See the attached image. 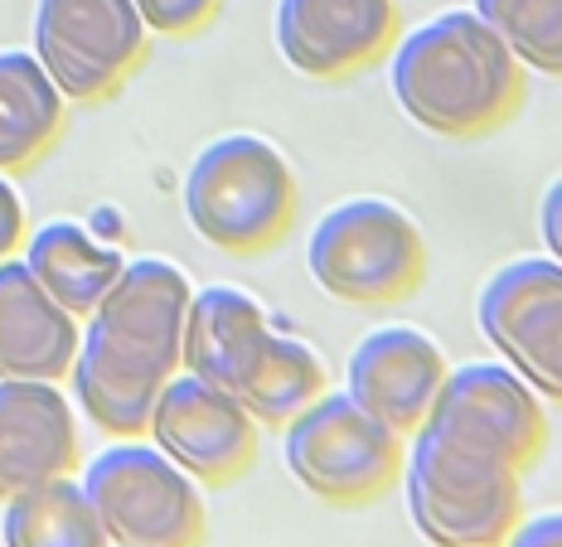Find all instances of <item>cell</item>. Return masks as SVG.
Returning <instances> with one entry per match:
<instances>
[{
  "label": "cell",
  "instance_id": "cell-1",
  "mask_svg": "<svg viewBox=\"0 0 562 547\" xmlns=\"http://www.w3.org/2000/svg\"><path fill=\"white\" fill-rule=\"evenodd\" d=\"M190 276L166 258H136L83 324L74 354V402L98 432L146 436L160 388L184 368Z\"/></svg>",
  "mask_w": 562,
  "mask_h": 547
},
{
  "label": "cell",
  "instance_id": "cell-2",
  "mask_svg": "<svg viewBox=\"0 0 562 547\" xmlns=\"http://www.w3.org/2000/svg\"><path fill=\"white\" fill-rule=\"evenodd\" d=\"M389 83L407 122L447 141H471L519 112L529 68L475 10H447L393 44Z\"/></svg>",
  "mask_w": 562,
  "mask_h": 547
},
{
  "label": "cell",
  "instance_id": "cell-3",
  "mask_svg": "<svg viewBox=\"0 0 562 547\" xmlns=\"http://www.w3.org/2000/svg\"><path fill=\"white\" fill-rule=\"evenodd\" d=\"M296 174L286 156L262 136H218L194 156L184 174V214L209 248L252 258L277 248L296 224Z\"/></svg>",
  "mask_w": 562,
  "mask_h": 547
},
{
  "label": "cell",
  "instance_id": "cell-4",
  "mask_svg": "<svg viewBox=\"0 0 562 547\" xmlns=\"http://www.w3.org/2000/svg\"><path fill=\"white\" fill-rule=\"evenodd\" d=\"M519 475L524 470L456 446L422 422L403 456L407 514L431 547H505L524 509Z\"/></svg>",
  "mask_w": 562,
  "mask_h": 547
},
{
  "label": "cell",
  "instance_id": "cell-5",
  "mask_svg": "<svg viewBox=\"0 0 562 547\" xmlns=\"http://www.w3.org/2000/svg\"><path fill=\"white\" fill-rule=\"evenodd\" d=\"M281 456L291 480L321 504L364 509L403 475V436L349 392H321L281 426Z\"/></svg>",
  "mask_w": 562,
  "mask_h": 547
},
{
  "label": "cell",
  "instance_id": "cell-6",
  "mask_svg": "<svg viewBox=\"0 0 562 547\" xmlns=\"http://www.w3.org/2000/svg\"><path fill=\"white\" fill-rule=\"evenodd\" d=\"M306 262L325 296L345 306H393L427 276V238L413 214L389 200H345L311 228Z\"/></svg>",
  "mask_w": 562,
  "mask_h": 547
},
{
  "label": "cell",
  "instance_id": "cell-7",
  "mask_svg": "<svg viewBox=\"0 0 562 547\" xmlns=\"http://www.w3.org/2000/svg\"><path fill=\"white\" fill-rule=\"evenodd\" d=\"M83 494L116 547H199L204 543V499L199 480L160 446L116 441L88 460Z\"/></svg>",
  "mask_w": 562,
  "mask_h": 547
},
{
  "label": "cell",
  "instance_id": "cell-8",
  "mask_svg": "<svg viewBox=\"0 0 562 547\" xmlns=\"http://www.w3.org/2000/svg\"><path fill=\"white\" fill-rule=\"evenodd\" d=\"M150 30L136 0H40L34 58L68 102H102L146 64Z\"/></svg>",
  "mask_w": 562,
  "mask_h": 547
},
{
  "label": "cell",
  "instance_id": "cell-9",
  "mask_svg": "<svg viewBox=\"0 0 562 547\" xmlns=\"http://www.w3.org/2000/svg\"><path fill=\"white\" fill-rule=\"evenodd\" d=\"M475 320L499 364H509L538 398L562 402V262H505L480 286Z\"/></svg>",
  "mask_w": 562,
  "mask_h": 547
},
{
  "label": "cell",
  "instance_id": "cell-10",
  "mask_svg": "<svg viewBox=\"0 0 562 547\" xmlns=\"http://www.w3.org/2000/svg\"><path fill=\"white\" fill-rule=\"evenodd\" d=\"M427 426L480 456L529 470L548 446V417L538 392L509 364H461L447 374Z\"/></svg>",
  "mask_w": 562,
  "mask_h": 547
},
{
  "label": "cell",
  "instance_id": "cell-11",
  "mask_svg": "<svg viewBox=\"0 0 562 547\" xmlns=\"http://www.w3.org/2000/svg\"><path fill=\"white\" fill-rule=\"evenodd\" d=\"M150 446H160L199 485H233L252 470L257 460V436L262 426L238 398L224 388L194 378L180 368L166 388H160L156 407H150L146 426Z\"/></svg>",
  "mask_w": 562,
  "mask_h": 547
},
{
  "label": "cell",
  "instance_id": "cell-12",
  "mask_svg": "<svg viewBox=\"0 0 562 547\" xmlns=\"http://www.w3.org/2000/svg\"><path fill=\"white\" fill-rule=\"evenodd\" d=\"M397 44V0H277V49L296 73L339 83Z\"/></svg>",
  "mask_w": 562,
  "mask_h": 547
},
{
  "label": "cell",
  "instance_id": "cell-13",
  "mask_svg": "<svg viewBox=\"0 0 562 547\" xmlns=\"http://www.w3.org/2000/svg\"><path fill=\"white\" fill-rule=\"evenodd\" d=\"M447 374V354L431 334L413 330V324H383L355 344L345 368V392L403 436L427 422Z\"/></svg>",
  "mask_w": 562,
  "mask_h": 547
},
{
  "label": "cell",
  "instance_id": "cell-14",
  "mask_svg": "<svg viewBox=\"0 0 562 547\" xmlns=\"http://www.w3.org/2000/svg\"><path fill=\"white\" fill-rule=\"evenodd\" d=\"M78 470L74 402L58 383L0 378V499Z\"/></svg>",
  "mask_w": 562,
  "mask_h": 547
},
{
  "label": "cell",
  "instance_id": "cell-15",
  "mask_svg": "<svg viewBox=\"0 0 562 547\" xmlns=\"http://www.w3.org/2000/svg\"><path fill=\"white\" fill-rule=\"evenodd\" d=\"M78 316L30 276L25 262H0V378H68L78 354Z\"/></svg>",
  "mask_w": 562,
  "mask_h": 547
},
{
  "label": "cell",
  "instance_id": "cell-16",
  "mask_svg": "<svg viewBox=\"0 0 562 547\" xmlns=\"http://www.w3.org/2000/svg\"><path fill=\"white\" fill-rule=\"evenodd\" d=\"M267 310L257 306L248 290L238 286H209L190 300L184 316V368L194 378L224 388L228 398H238L243 378L252 374L257 354L272 340Z\"/></svg>",
  "mask_w": 562,
  "mask_h": 547
},
{
  "label": "cell",
  "instance_id": "cell-17",
  "mask_svg": "<svg viewBox=\"0 0 562 547\" xmlns=\"http://www.w3.org/2000/svg\"><path fill=\"white\" fill-rule=\"evenodd\" d=\"M25 266L68 316H92L98 300L112 290V282L122 276L126 258L116 248H102L88 228L54 218V224L34 228L30 248H25Z\"/></svg>",
  "mask_w": 562,
  "mask_h": 547
},
{
  "label": "cell",
  "instance_id": "cell-18",
  "mask_svg": "<svg viewBox=\"0 0 562 547\" xmlns=\"http://www.w3.org/2000/svg\"><path fill=\"white\" fill-rule=\"evenodd\" d=\"M68 98L54 88L44 64L25 49L0 54V174L30 170L49 156L64 132Z\"/></svg>",
  "mask_w": 562,
  "mask_h": 547
},
{
  "label": "cell",
  "instance_id": "cell-19",
  "mask_svg": "<svg viewBox=\"0 0 562 547\" xmlns=\"http://www.w3.org/2000/svg\"><path fill=\"white\" fill-rule=\"evenodd\" d=\"M0 543L5 547H108L98 514H92L83 485L58 475L49 485L5 499L0 514Z\"/></svg>",
  "mask_w": 562,
  "mask_h": 547
},
{
  "label": "cell",
  "instance_id": "cell-20",
  "mask_svg": "<svg viewBox=\"0 0 562 547\" xmlns=\"http://www.w3.org/2000/svg\"><path fill=\"white\" fill-rule=\"evenodd\" d=\"M325 392V364L311 344L291 340V334H272L267 349L257 354L252 374L243 378L238 402L252 412L257 426H286L306 402Z\"/></svg>",
  "mask_w": 562,
  "mask_h": 547
},
{
  "label": "cell",
  "instance_id": "cell-21",
  "mask_svg": "<svg viewBox=\"0 0 562 547\" xmlns=\"http://www.w3.org/2000/svg\"><path fill=\"white\" fill-rule=\"evenodd\" d=\"M471 10L524 68L562 78V0H475Z\"/></svg>",
  "mask_w": 562,
  "mask_h": 547
},
{
  "label": "cell",
  "instance_id": "cell-22",
  "mask_svg": "<svg viewBox=\"0 0 562 547\" xmlns=\"http://www.w3.org/2000/svg\"><path fill=\"white\" fill-rule=\"evenodd\" d=\"M150 34H194L214 20L218 0H136Z\"/></svg>",
  "mask_w": 562,
  "mask_h": 547
},
{
  "label": "cell",
  "instance_id": "cell-23",
  "mask_svg": "<svg viewBox=\"0 0 562 547\" xmlns=\"http://www.w3.org/2000/svg\"><path fill=\"white\" fill-rule=\"evenodd\" d=\"M20 242H25V204H20L15 184L0 174V262H5Z\"/></svg>",
  "mask_w": 562,
  "mask_h": 547
},
{
  "label": "cell",
  "instance_id": "cell-24",
  "mask_svg": "<svg viewBox=\"0 0 562 547\" xmlns=\"http://www.w3.org/2000/svg\"><path fill=\"white\" fill-rule=\"evenodd\" d=\"M505 547H562V514H538L529 523H514Z\"/></svg>",
  "mask_w": 562,
  "mask_h": 547
},
{
  "label": "cell",
  "instance_id": "cell-25",
  "mask_svg": "<svg viewBox=\"0 0 562 547\" xmlns=\"http://www.w3.org/2000/svg\"><path fill=\"white\" fill-rule=\"evenodd\" d=\"M538 228H543V248H548V258L562 262V174H558L553 184H548L543 208H538Z\"/></svg>",
  "mask_w": 562,
  "mask_h": 547
},
{
  "label": "cell",
  "instance_id": "cell-26",
  "mask_svg": "<svg viewBox=\"0 0 562 547\" xmlns=\"http://www.w3.org/2000/svg\"><path fill=\"white\" fill-rule=\"evenodd\" d=\"M108 547H116V543H108Z\"/></svg>",
  "mask_w": 562,
  "mask_h": 547
}]
</instances>
